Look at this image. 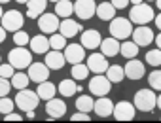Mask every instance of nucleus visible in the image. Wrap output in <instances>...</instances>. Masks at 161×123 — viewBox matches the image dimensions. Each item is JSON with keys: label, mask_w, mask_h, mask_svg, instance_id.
<instances>
[{"label": "nucleus", "mask_w": 161, "mask_h": 123, "mask_svg": "<svg viewBox=\"0 0 161 123\" xmlns=\"http://www.w3.org/2000/svg\"><path fill=\"white\" fill-rule=\"evenodd\" d=\"M6 2H10V0H0V4H6Z\"/></svg>", "instance_id": "864d4df0"}, {"label": "nucleus", "mask_w": 161, "mask_h": 123, "mask_svg": "<svg viewBox=\"0 0 161 123\" xmlns=\"http://www.w3.org/2000/svg\"><path fill=\"white\" fill-rule=\"evenodd\" d=\"M125 76L129 80H140L144 76V65L140 63V61H136V57H133L125 65Z\"/></svg>", "instance_id": "6ab92c4d"}, {"label": "nucleus", "mask_w": 161, "mask_h": 123, "mask_svg": "<svg viewBox=\"0 0 161 123\" xmlns=\"http://www.w3.org/2000/svg\"><path fill=\"white\" fill-rule=\"evenodd\" d=\"M155 44H157V47L161 49V32H159V34L155 36Z\"/></svg>", "instance_id": "a18cd8bd"}, {"label": "nucleus", "mask_w": 161, "mask_h": 123, "mask_svg": "<svg viewBox=\"0 0 161 123\" xmlns=\"http://www.w3.org/2000/svg\"><path fill=\"white\" fill-rule=\"evenodd\" d=\"M131 2H133V6H135V4H142L144 0H131Z\"/></svg>", "instance_id": "de8ad7c7"}, {"label": "nucleus", "mask_w": 161, "mask_h": 123, "mask_svg": "<svg viewBox=\"0 0 161 123\" xmlns=\"http://www.w3.org/2000/svg\"><path fill=\"white\" fill-rule=\"evenodd\" d=\"M6 32H8V30H6L4 27H0V44H2V42L6 40Z\"/></svg>", "instance_id": "37998d69"}, {"label": "nucleus", "mask_w": 161, "mask_h": 123, "mask_svg": "<svg viewBox=\"0 0 161 123\" xmlns=\"http://www.w3.org/2000/svg\"><path fill=\"white\" fill-rule=\"evenodd\" d=\"M0 61H2V59H0Z\"/></svg>", "instance_id": "6e6d98bb"}, {"label": "nucleus", "mask_w": 161, "mask_h": 123, "mask_svg": "<svg viewBox=\"0 0 161 123\" xmlns=\"http://www.w3.org/2000/svg\"><path fill=\"white\" fill-rule=\"evenodd\" d=\"M157 106H159V108H161V95H159V97H157Z\"/></svg>", "instance_id": "8fccbe9b"}, {"label": "nucleus", "mask_w": 161, "mask_h": 123, "mask_svg": "<svg viewBox=\"0 0 161 123\" xmlns=\"http://www.w3.org/2000/svg\"><path fill=\"white\" fill-rule=\"evenodd\" d=\"M148 82H150L152 89L161 91V70H153V72L148 76Z\"/></svg>", "instance_id": "c9c22d12"}, {"label": "nucleus", "mask_w": 161, "mask_h": 123, "mask_svg": "<svg viewBox=\"0 0 161 123\" xmlns=\"http://www.w3.org/2000/svg\"><path fill=\"white\" fill-rule=\"evenodd\" d=\"M59 30H61V34L64 36V38H74L80 30H84L82 29V25L80 23H76L74 19H70V17H66V19H63L61 21V25H59Z\"/></svg>", "instance_id": "a211bd4d"}, {"label": "nucleus", "mask_w": 161, "mask_h": 123, "mask_svg": "<svg viewBox=\"0 0 161 123\" xmlns=\"http://www.w3.org/2000/svg\"><path fill=\"white\" fill-rule=\"evenodd\" d=\"M119 47H121V44L118 42V38H104L103 42H101V51L106 55V57H114V55H118L119 53Z\"/></svg>", "instance_id": "5701e85b"}, {"label": "nucleus", "mask_w": 161, "mask_h": 123, "mask_svg": "<svg viewBox=\"0 0 161 123\" xmlns=\"http://www.w3.org/2000/svg\"><path fill=\"white\" fill-rule=\"evenodd\" d=\"M64 59L70 65H78L86 59V47L82 44H68L64 47Z\"/></svg>", "instance_id": "6e6552de"}, {"label": "nucleus", "mask_w": 161, "mask_h": 123, "mask_svg": "<svg viewBox=\"0 0 161 123\" xmlns=\"http://www.w3.org/2000/svg\"><path fill=\"white\" fill-rule=\"evenodd\" d=\"M27 117L32 119V117H34V110H29V112H27Z\"/></svg>", "instance_id": "49530a36"}, {"label": "nucleus", "mask_w": 161, "mask_h": 123, "mask_svg": "<svg viewBox=\"0 0 161 123\" xmlns=\"http://www.w3.org/2000/svg\"><path fill=\"white\" fill-rule=\"evenodd\" d=\"M36 93H38V97L40 99H44V100H49V99H53L55 97V93H57V87L51 83V82H42V83H38V89H36Z\"/></svg>", "instance_id": "a878e982"}, {"label": "nucleus", "mask_w": 161, "mask_h": 123, "mask_svg": "<svg viewBox=\"0 0 161 123\" xmlns=\"http://www.w3.org/2000/svg\"><path fill=\"white\" fill-rule=\"evenodd\" d=\"M138 47L140 45H136V42H123L121 47H119V51H121V55L125 59H133V57L138 55Z\"/></svg>", "instance_id": "7c9ffc66"}, {"label": "nucleus", "mask_w": 161, "mask_h": 123, "mask_svg": "<svg viewBox=\"0 0 161 123\" xmlns=\"http://www.w3.org/2000/svg\"><path fill=\"white\" fill-rule=\"evenodd\" d=\"M31 61H32V55H31V51L25 45H17V47H14L8 53V63L14 65V68H17V70L29 68L31 67Z\"/></svg>", "instance_id": "f257e3e1"}, {"label": "nucleus", "mask_w": 161, "mask_h": 123, "mask_svg": "<svg viewBox=\"0 0 161 123\" xmlns=\"http://www.w3.org/2000/svg\"><path fill=\"white\" fill-rule=\"evenodd\" d=\"M2 15H4V12H2V4H0V19H2Z\"/></svg>", "instance_id": "603ef678"}, {"label": "nucleus", "mask_w": 161, "mask_h": 123, "mask_svg": "<svg viewBox=\"0 0 161 123\" xmlns=\"http://www.w3.org/2000/svg\"><path fill=\"white\" fill-rule=\"evenodd\" d=\"M57 91H59L63 97H72V95H76L78 91H82V87L76 85L74 80H63V82L57 85Z\"/></svg>", "instance_id": "b1692460"}, {"label": "nucleus", "mask_w": 161, "mask_h": 123, "mask_svg": "<svg viewBox=\"0 0 161 123\" xmlns=\"http://www.w3.org/2000/svg\"><path fill=\"white\" fill-rule=\"evenodd\" d=\"M38 102H40V97H38V93H34V91H29L27 87H25V89H19V93L15 95V104H17V108H21L23 112L36 110Z\"/></svg>", "instance_id": "7ed1b4c3"}, {"label": "nucleus", "mask_w": 161, "mask_h": 123, "mask_svg": "<svg viewBox=\"0 0 161 123\" xmlns=\"http://www.w3.org/2000/svg\"><path fill=\"white\" fill-rule=\"evenodd\" d=\"M66 63L64 53H61V49H51L46 53V65L49 67V70H61Z\"/></svg>", "instance_id": "2eb2a0df"}, {"label": "nucleus", "mask_w": 161, "mask_h": 123, "mask_svg": "<svg viewBox=\"0 0 161 123\" xmlns=\"http://www.w3.org/2000/svg\"><path fill=\"white\" fill-rule=\"evenodd\" d=\"M49 76V67L46 63H31L29 67V78L31 82H36V83H42L46 82Z\"/></svg>", "instance_id": "ddd939ff"}, {"label": "nucleus", "mask_w": 161, "mask_h": 123, "mask_svg": "<svg viewBox=\"0 0 161 123\" xmlns=\"http://www.w3.org/2000/svg\"><path fill=\"white\" fill-rule=\"evenodd\" d=\"M135 106L140 112H152L157 106V97L153 95V91L150 89H140L135 95Z\"/></svg>", "instance_id": "39448f33"}, {"label": "nucleus", "mask_w": 161, "mask_h": 123, "mask_svg": "<svg viewBox=\"0 0 161 123\" xmlns=\"http://www.w3.org/2000/svg\"><path fill=\"white\" fill-rule=\"evenodd\" d=\"M59 25H61V21H59V15L57 13H46L44 12L38 17V29L44 34H53L55 30H59Z\"/></svg>", "instance_id": "0eeeda50"}, {"label": "nucleus", "mask_w": 161, "mask_h": 123, "mask_svg": "<svg viewBox=\"0 0 161 123\" xmlns=\"http://www.w3.org/2000/svg\"><path fill=\"white\" fill-rule=\"evenodd\" d=\"M46 112L49 117H63L66 114V104L61 100V99H49L47 104H46Z\"/></svg>", "instance_id": "aec40b11"}, {"label": "nucleus", "mask_w": 161, "mask_h": 123, "mask_svg": "<svg viewBox=\"0 0 161 123\" xmlns=\"http://www.w3.org/2000/svg\"><path fill=\"white\" fill-rule=\"evenodd\" d=\"M4 117H6V121H21V115L15 114V112H10V114H6Z\"/></svg>", "instance_id": "79ce46f5"}, {"label": "nucleus", "mask_w": 161, "mask_h": 123, "mask_svg": "<svg viewBox=\"0 0 161 123\" xmlns=\"http://www.w3.org/2000/svg\"><path fill=\"white\" fill-rule=\"evenodd\" d=\"M55 13L63 19L70 17L74 13V4L70 2V0H59V2H55Z\"/></svg>", "instance_id": "bb28decb"}, {"label": "nucleus", "mask_w": 161, "mask_h": 123, "mask_svg": "<svg viewBox=\"0 0 161 123\" xmlns=\"http://www.w3.org/2000/svg\"><path fill=\"white\" fill-rule=\"evenodd\" d=\"M131 36H133V42H136V45H150L152 40H155L152 29H148V27H144V25L133 29V34H131Z\"/></svg>", "instance_id": "4468645a"}, {"label": "nucleus", "mask_w": 161, "mask_h": 123, "mask_svg": "<svg viewBox=\"0 0 161 123\" xmlns=\"http://www.w3.org/2000/svg\"><path fill=\"white\" fill-rule=\"evenodd\" d=\"M15 2H19V4H27L29 0H15Z\"/></svg>", "instance_id": "09e8293b"}, {"label": "nucleus", "mask_w": 161, "mask_h": 123, "mask_svg": "<svg viewBox=\"0 0 161 123\" xmlns=\"http://www.w3.org/2000/svg\"><path fill=\"white\" fill-rule=\"evenodd\" d=\"M49 45H51V49H64L66 47V38L59 32H53L51 34V38H49Z\"/></svg>", "instance_id": "473e14b6"}, {"label": "nucleus", "mask_w": 161, "mask_h": 123, "mask_svg": "<svg viewBox=\"0 0 161 123\" xmlns=\"http://www.w3.org/2000/svg\"><path fill=\"white\" fill-rule=\"evenodd\" d=\"M14 108H15V102L12 100V99H8V97H0V114H10V112H14Z\"/></svg>", "instance_id": "f704fd0d"}, {"label": "nucleus", "mask_w": 161, "mask_h": 123, "mask_svg": "<svg viewBox=\"0 0 161 123\" xmlns=\"http://www.w3.org/2000/svg\"><path fill=\"white\" fill-rule=\"evenodd\" d=\"M74 12L80 19H91L97 13V6L95 0H76L74 4Z\"/></svg>", "instance_id": "9d476101"}, {"label": "nucleus", "mask_w": 161, "mask_h": 123, "mask_svg": "<svg viewBox=\"0 0 161 123\" xmlns=\"http://www.w3.org/2000/svg\"><path fill=\"white\" fill-rule=\"evenodd\" d=\"M2 27L6 29V30H10V32H17V30H21V27H23V23H25V17H23V13L21 12H17V10H10V12H6L4 15H2Z\"/></svg>", "instance_id": "423d86ee"}, {"label": "nucleus", "mask_w": 161, "mask_h": 123, "mask_svg": "<svg viewBox=\"0 0 161 123\" xmlns=\"http://www.w3.org/2000/svg\"><path fill=\"white\" fill-rule=\"evenodd\" d=\"M47 2H49V0H29V2H27V17H31V19L40 17L46 12Z\"/></svg>", "instance_id": "412c9836"}, {"label": "nucleus", "mask_w": 161, "mask_h": 123, "mask_svg": "<svg viewBox=\"0 0 161 123\" xmlns=\"http://www.w3.org/2000/svg\"><path fill=\"white\" fill-rule=\"evenodd\" d=\"M101 42H103V38H101L99 30L89 29V30L82 32V45L86 49H97V47H101Z\"/></svg>", "instance_id": "dca6fc26"}, {"label": "nucleus", "mask_w": 161, "mask_h": 123, "mask_svg": "<svg viewBox=\"0 0 161 123\" xmlns=\"http://www.w3.org/2000/svg\"><path fill=\"white\" fill-rule=\"evenodd\" d=\"M87 67H89L91 72L103 74V72L108 70L110 65H108V61H106V55H104V53H91L89 59H87Z\"/></svg>", "instance_id": "f8f14e48"}, {"label": "nucleus", "mask_w": 161, "mask_h": 123, "mask_svg": "<svg viewBox=\"0 0 161 123\" xmlns=\"http://www.w3.org/2000/svg\"><path fill=\"white\" fill-rule=\"evenodd\" d=\"M110 85H112V82L106 76H93L89 82V91L95 97H104V95H108Z\"/></svg>", "instance_id": "1a4fd4ad"}, {"label": "nucleus", "mask_w": 161, "mask_h": 123, "mask_svg": "<svg viewBox=\"0 0 161 123\" xmlns=\"http://www.w3.org/2000/svg\"><path fill=\"white\" fill-rule=\"evenodd\" d=\"M97 15H99V19H103V21H112L114 15H116L114 4H112V2H103V4H99V6H97Z\"/></svg>", "instance_id": "393cba45"}, {"label": "nucleus", "mask_w": 161, "mask_h": 123, "mask_svg": "<svg viewBox=\"0 0 161 123\" xmlns=\"http://www.w3.org/2000/svg\"><path fill=\"white\" fill-rule=\"evenodd\" d=\"M31 51L32 53H47L49 51V38H46V34H38L34 38H31Z\"/></svg>", "instance_id": "4be33fe9"}, {"label": "nucleus", "mask_w": 161, "mask_h": 123, "mask_svg": "<svg viewBox=\"0 0 161 123\" xmlns=\"http://www.w3.org/2000/svg\"><path fill=\"white\" fill-rule=\"evenodd\" d=\"M70 119H72V121H89V114H87V112H80V110H78Z\"/></svg>", "instance_id": "ea45409f"}, {"label": "nucleus", "mask_w": 161, "mask_h": 123, "mask_svg": "<svg viewBox=\"0 0 161 123\" xmlns=\"http://www.w3.org/2000/svg\"><path fill=\"white\" fill-rule=\"evenodd\" d=\"M29 42H31V38H29V34H27L25 30L14 32V44H15V45H27Z\"/></svg>", "instance_id": "e433bc0d"}, {"label": "nucleus", "mask_w": 161, "mask_h": 123, "mask_svg": "<svg viewBox=\"0 0 161 123\" xmlns=\"http://www.w3.org/2000/svg\"><path fill=\"white\" fill-rule=\"evenodd\" d=\"M129 2H131V0H112V4H114L116 10H123V8H127Z\"/></svg>", "instance_id": "a19ab883"}, {"label": "nucleus", "mask_w": 161, "mask_h": 123, "mask_svg": "<svg viewBox=\"0 0 161 123\" xmlns=\"http://www.w3.org/2000/svg\"><path fill=\"white\" fill-rule=\"evenodd\" d=\"M155 4H157V8L161 10V0H155Z\"/></svg>", "instance_id": "3c124183"}, {"label": "nucleus", "mask_w": 161, "mask_h": 123, "mask_svg": "<svg viewBox=\"0 0 161 123\" xmlns=\"http://www.w3.org/2000/svg\"><path fill=\"white\" fill-rule=\"evenodd\" d=\"M110 34L118 40H127L133 34V25L131 19H123V17H114L110 21Z\"/></svg>", "instance_id": "f03ea898"}, {"label": "nucleus", "mask_w": 161, "mask_h": 123, "mask_svg": "<svg viewBox=\"0 0 161 123\" xmlns=\"http://www.w3.org/2000/svg\"><path fill=\"white\" fill-rule=\"evenodd\" d=\"M106 78H108L112 83H119V82L125 78V68H121L119 65H112V67H108V70H106Z\"/></svg>", "instance_id": "cd10ccee"}, {"label": "nucleus", "mask_w": 161, "mask_h": 123, "mask_svg": "<svg viewBox=\"0 0 161 123\" xmlns=\"http://www.w3.org/2000/svg\"><path fill=\"white\" fill-rule=\"evenodd\" d=\"M129 19H131V23H136V25H146V23H150L152 19H153V10H152V6H148V4H135L133 8H131V13H129Z\"/></svg>", "instance_id": "20e7f679"}, {"label": "nucleus", "mask_w": 161, "mask_h": 123, "mask_svg": "<svg viewBox=\"0 0 161 123\" xmlns=\"http://www.w3.org/2000/svg\"><path fill=\"white\" fill-rule=\"evenodd\" d=\"M29 82H31V78H29V74H23L21 70L19 72H15L14 76H12V87L14 89H25L27 85H29Z\"/></svg>", "instance_id": "c756f323"}, {"label": "nucleus", "mask_w": 161, "mask_h": 123, "mask_svg": "<svg viewBox=\"0 0 161 123\" xmlns=\"http://www.w3.org/2000/svg\"><path fill=\"white\" fill-rule=\"evenodd\" d=\"M15 74V68H14V65H0V76L2 78H8V80H12V76Z\"/></svg>", "instance_id": "4c0bfd02"}, {"label": "nucleus", "mask_w": 161, "mask_h": 123, "mask_svg": "<svg viewBox=\"0 0 161 123\" xmlns=\"http://www.w3.org/2000/svg\"><path fill=\"white\" fill-rule=\"evenodd\" d=\"M10 89H12V82H10L8 78H2V76H0V97H8Z\"/></svg>", "instance_id": "58836bf2"}, {"label": "nucleus", "mask_w": 161, "mask_h": 123, "mask_svg": "<svg viewBox=\"0 0 161 123\" xmlns=\"http://www.w3.org/2000/svg\"><path fill=\"white\" fill-rule=\"evenodd\" d=\"M155 27L161 30V13H159V15H155Z\"/></svg>", "instance_id": "c03bdc74"}, {"label": "nucleus", "mask_w": 161, "mask_h": 123, "mask_svg": "<svg viewBox=\"0 0 161 123\" xmlns=\"http://www.w3.org/2000/svg\"><path fill=\"white\" fill-rule=\"evenodd\" d=\"M70 76L74 78V80H86L87 76H89V67L87 65H82V63H78V65H72V72H70Z\"/></svg>", "instance_id": "2f4dec72"}, {"label": "nucleus", "mask_w": 161, "mask_h": 123, "mask_svg": "<svg viewBox=\"0 0 161 123\" xmlns=\"http://www.w3.org/2000/svg\"><path fill=\"white\" fill-rule=\"evenodd\" d=\"M51 2H59V0H51Z\"/></svg>", "instance_id": "5fc2aeb1"}, {"label": "nucleus", "mask_w": 161, "mask_h": 123, "mask_svg": "<svg viewBox=\"0 0 161 123\" xmlns=\"http://www.w3.org/2000/svg\"><path fill=\"white\" fill-rule=\"evenodd\" d=\"M146 63L152 65V67H159V65H161V49H159V47L146 53Z\"/></svg>", "instance_id": "72a5a7b5"}, {"label": "nucleus", "mask_w": 161, "mask_h": 123, "mask_svg": "<svg viewBox=\"0 0 161 123\" xmlns=\"http://www.w3.org/2000/svg\"><path fill=\"white\" fill-rule=\"evenodd\" d=\"M76 108L80 110V112H91L93 108H95V100L89 97V95H82V97H78V100H76Z\"/></svg>", "instance_id": "c85d7f7f"}, {"label": "nucleus", "mask_w": 161, "mask_h": 123, "mask_svg": "<svg viewBox=\"0 0 161 123\" xmlns=\"http://www.w3.org/2000/svg\"><path fill=\"white\" fill-rule=\"evenodd\" d=\"M114 117L118 121H131L135 117V104H131L127 100L114 104Z\"/></svg>", "instance_id": "9b49d317"}, {"label": "nucleus", "mask_w": 161, "mask_h": 123, "mask_svg": "<svg viewBox=\"0 0 161 123\" xmlns=\"http://www.w3.org/2000/svg\"><path fill=\"white\" fill-rule=\"evenodd\" d=\"M95 114L99 115V117H108V115H112L114 114V102L104 95V97H99L97 100H95Z\"/></svg>", "instance_id": "f3484780"}]
</instances>
